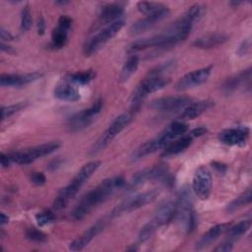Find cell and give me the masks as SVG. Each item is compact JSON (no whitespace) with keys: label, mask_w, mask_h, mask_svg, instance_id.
Instances as JSON below:
<instances>
[{"label":"cell","mask_w":252,"mask_h":252,"mask_svg":"<svg viewBox=\"0 0 252 252\" xmlns=\"http://www.w3.org/2000/svg\"><path fill=\"white\" fill-rule=\"evenodd\" d=\"M124 184L125 179L123 176H115L103 180L80 200L72 212V218L76 220L84 219L94 208L107 200L116 189L121 188Z\"/></svg>","instance_id":"obj_1"},{"label":"cell","mask_w":252,"mask_h":252,"mask_svg":"<svg viewBox=\"0 0 252 252\" xmlns=\"http://www.w3.org/2000/svg\"><path fill=\"white\" fill-rule=\"evenodd\" d=\"M174 218L177 220L182 229L187 233H191L197 225V218L193 209L192 195L187 187L182 188L177 196Z\"/></svg>","instance_id":"obj_2"},{"label":"cell","mask_w":252,"mask_h":252,"mask_svg":"<svg viewBox=\"0 0 252 252\" xmlns=\"http://www.w3.org/2000/svg\"><path fill=\"white\" fill-rule=\"evenodd\" d=\"M168 83L169 79L161 76H149L141 81L131 97V111H138L148 94L163 89Z\"/></svg>","instance_id":"obj_3"},{"label":"cell","mask_w":252,"mask_h":252,"mask_svg":"<svg viewBox=\"0 0 252 252\" xmlns=\"http://www.w3.org/2000/svg\"><path fill=\"white\" fill-rule=\"evenodd\" d=\"M132 113H122L114 118L108 128L94 142L91 149V154L94 155L102 151L124 128L132 121Z\"/></svg>","instance_id":"obj_4"},{"label":"cell","mask_w":252,"mask_h":252,"mask_svg":"<svg viewBox=\"0 0 252 252\" xmlns=\"http://www.w3.org/2000/svg\"><path fill=\"white\" fill-rule=\"evenodd\" d=\"M59 147L60 143L57 141H53L32 147L26 151L13 152L9 154V157L12 162H16L19 164H29L39 158H42L55 152Z\"/></svg>","instance_id":"obj_5"},{"label":"cell","mask_w":252,"mask_h":252,"mask_svg":"<svg viewBox=\"0 0 252 252\" xmlns=\"http://www.w3.org/2000/svg\"><path fill=\"white\" fill-rule=\"evenodd\" d=\"M123 21H116L109 24L106 28L91 37L84 46V53L86 54V56H90L93 53L96 52L104 43H106L110 38L115 36L123 28Z\"/></svg>","instance_id":"obj_6"},{"label":"cell","mask_w":252,"mask_h":252,"mask_svg":"<svg viewBox=\"0 0 252 252\" xmlns=\"http://www.w3.org/2000/svg\"><path fill=\"white\" fill-rule=\"evenodd\" d=\"M102 104V100L98 99L90 108L84 109L70 117L68 120L69 129L73 132H77L88 127L90 124H92L94 117L101 111Z\"/></svg>","instance_id":"obj_7"},{"label":"cell","mask_w":252,"mask_h":252,"mask_svg":"<svg viewBox=\"0 0 252 252\" xmlns=\"http://www.w3.org/2000/svg\"><path fill=\"white\" fill-rule=\"evenodd\" d=\"M158 192L157 190H151V191H147V192L138 194L136 196L130 197L125 201H123L120 205L115 207L111 212V216L117 217V216H120L121 214L132 212L141 207H144L147 204L153 202L158 196Z\"/></svg>","instance_id":"obj_8"},{"label":"cell","mask_w":252,"mask_h":252,"mask_svg":"<svg viewBox=\"0 0 252 252\" xmlns=\"http://www.w3.org/2000/svg\"><path fill=\"white\" fill-rule=\"evenodd\" d=\"M192 187L200 200H207L212 191V175L206 166H200L193 176Z\"/></svg>","instance_id":"obj_9"},{"label":"cell","mask_w":252,"mask_h":252,"mask_svg":"<svg viewBox=\"0 0 252 252\" xmlns=\"http://www.w3.org/2000/svg\"><path fill=\"white\" fill-rule=\"evenodd\" d=\"M173 38L167 33L162 32L151 37H146L142 39H138L133 41L128 46V52H137L144 49H148L151 47H162V46H168L171 44H174Z\"/></svg>","instance_id":"obj_10"},{"label":"cell","mask_w":252,"mask_h":252,"mask_svg":"<svg viewBox=\"0 0 252 252\" xmlns=\"http://www.w3.org/2000/svg\"><path fill=\"white\" fill-rule=\"evenodd\" d=\"M213 66L204 67L184 75L176 84V90L186 91L188 89L198 87L205 83L211 75Z\"/></svg>","instance_id":"obj_11"},{"label":"cell","mask_w":252,"mask_h":252,"mask_svg":"<svg viewBox=\"0 0 252 252\" xmlns=\"http://www.w3.org/2000/svg\"><path fill=\"white\" fill-rule=\"evenodd\" d=\"M106 222H107L106 218L98 220L95 223H94L86 231H84L79 237L74 239L70 243L69 249L72 251H79L84 249L99 232L103 230V228L106 225Z\"/></svg>","instance_id":"obj_12"},{"label":"cell","mask_w":252,"mask_h":252,"mask_svg":"<svg viewBox=\"0 0 252 252\" xmlns=\"http://www.w3.org/2000/svg\"><path fill=\"white\" fill-rule=\"evenodd\" d=\"M191 103V98L188 96H164L153 100L150 107L158 111H173L186 107Z\"/></svg>","instance_id":"obj_13"},{"label":"cell","mask_w":252,"mask_h":252,"mask_svg":"<svg viewBox=\"0 0 252 252\" xmlns=\"http://www.w3.org/2000/svg\"><path fill=\"white\" fill-rule=\"evenodd\" d=\"M169 14V9L164 6L163 8H161L160 10H158V12L147 16L146 18L137 21L136 23H134L131 28H130V32L132 34H138L141 33L147 30H149L150 28H152L153 26L156 25V23L163 20L164 18H166Z\"/></svg>","instance_id":"obj_14"},{"label":"cell","mask_w":252,"mask_h":252,"mask_svg":"<svg viewBox=\"0 0 252 252\" xmlns=\"http://www.w3.org/2000/svg\"><path fill=\"white\" fill-rule=\"evenodd\" d=\"M249 137L248 128H229L219 134L220 141L227 146H240L246 143Z\"/></svg>","instance_id":"obj_15"},{"label":"cell","mask_w":252,"mask_h":252,"mask_svg":"<svg viewBox=\"0 0 252 252\" xmlns=\"http://www.w3.org/2000/svg\"><path fill=\"white\" fill-rule=\"evenodd\" d=\"M42 74L33 72L31 74H2L0 84L2 87H22L38 80Z\"/></svg>","instance_id":"obj_16"},{"label":"cell","mask_w":252,"mask_h":252,"mask_svg":"<svg viewBox=\"0 0 252 252\" xmlns=\"http://www.w3.org/2000/svg\"><path fill=\"white\" fill-rule=\"evenodd\" d=\"M169 142L170 141L163 135V133H161L158 138L148 141V142L144 143L142 146H140L133 154V158L139 159V158H144L150 154H153V153L157 152L158 150L165 148V146H167Z\"/></svg>","instance_id":"obj_17"},{"label":"cell","mask_w":252,"mask_h":252,"mask_svg":"<svg viewBox=\"0 0 252 252\" xmlns=\"http://www.w3.org/2000/svg\"><path fill=\"white\" fill-rule=\"evenodd\" d=\"M230 224H231L230 222H224V223H220V224H217V225H214L213 227H211L197 241L196 249L200 250V249H203V248L209 246L216 239H218L219 236H220L224 231H226L228 229V227L230 226Z\"/></svg>","instance_id":"obj_18"},{"label":"cell","mask_w":252,"mask_h":252,"mask_svg":"<svg viewBox=\"0 0 252 252\" xmlns=\"http://www.w3.org/2000/svg\"><path fill=\"white\" fill-rule=\"evenodd\" d=\"M213 105H214V101L210 100V99L192 102L184 108L183 112L180 115V119L181 120L194 119V118L200 116L201 114H203L208 109H210Z\"/></svg>","instance_id":"obj_19"},{"label":"cell","mask_w":252,"mask_h":252,"mask_svg":"<svg viewBox=\"0 0 252 252\" xmlns=\"http://www.w3.org/2000/svg\"><path fill=\"white\" fill-rule=\"evenodd\" d=\"M174 215H175V203L166 201L159 206L153 220L157 223L158 226L164 225L174 219Z\"/></svg>","instance_id":"obj_20"},{"label":"cell","mask_w":252,"mask_h":252,"mask_svg":"<svg viewBox=\"0 0 252 252\" xmlns=\"http://www.w3.org/2000/svg\"><path fill=\"white\" fill-rule=\"evenodd\" d=\"M124 8L119 3H111L102 7L99 20L103 24H111L116 22V20L123 14Z\"/></svg>","instance_id":"obj_21"},{"label":"cell","mask_w":252,"mask_h":252,"mask_svg":"<svg viewBox=\"0 0 252 252\" xmlns=\"http://www.w3.org/2000/svg\"><path fill=\"white\" fill-rule=\"evenodd\" d=\"M54 96L60 100L74 102L80 99V93L70 84H62L54 89Z\"/></svg>","instance_id":"obj_22"},{"label":"cell","mask_w":252,"mask_h":252,"mask_svg":"<svg viewBox=\"0 0 252 252\" xmlns=\"http://www.w3.org/2000/svg\"><path fill=\"white\" fill-rule=\"evenodd\" d=\"M192 141H193V137L190 134L182 136L181 138H179L176 141L172 142L171 144L167 145L162 153V156L168 157V156L177 155V154L183 152L184 150H186L192 144Z\"/></svg>","instance_id":"obj_23"},{"label":"cell","mask_w":252,"mask_h":252,"mask_svg":"<svg viewBox=\"0 0 252 252\" xmlns=\"http://www.w3.org/2000/svg\"><path fill=\"white\" fill-rule=\"evenodd\" d=\"M227 40V36L220 33L210 34L200 37L194 41V45L199 48H211L218 46Z\"/></svg>","instance_id":"obj_24"},{"label":"cell","mask_w":252,"mask_h":252,"mask_svg":"<svg viewBox=\"0 0 252 252\" xmlns=\"http://www.w3.org/2000/svg\"><path fill=\"white\" fill-rule=\"evenodd\" d=\"M250 76H251V72H250V69H247L243 72H241L240 74L232 77V78H229L225 84L223 85V90L226 92V93H230V92H233L234 90H236L241 84L245 83L246 80H250Z\"/></svg>","instance_id":"obj_25"},{"label":"cell","mask_w":252,"mask_h":252,"mask_svg":"<svg viewBox=\"0 0 252 252\" xmlns=\"http://www.w3.org/2000/svg\"><path fill=\"white\" fill-rule=\"evenodd\" d=\"M252 199V194H251V190L247 189L245 192H243L241 195H239L238 197H236L234 200H232L229 204H227L225 211L229 214L235 212L236 210L246 206L247 204H250Z\"/></svg>","instance_id":"obj_26"},{"label":"cell","mask_w":252,"mask_h":252,"mask_svg":"<svg viewBox=\"0 0 252 252\" xmlns=\"http://www.w3.org/2000/svg\"><path fill=\"white\" fill-rule=\"evenodd\" d=\"M99 165H100L99 160L90 161L85 165H83V167L79 170V172L74 178L84 185V183L93 175V173H94V171L99 167Z\"/></svg>","instance_id":"obj_27"},{"label":"cell","mask_w":252,"mask_h":252,"mask_svg":"<svg viewBox=\"0 0 252 252\" xmlns=\"http://www.w3.org/2000/svg\"><path fill=\"white\" fill-rule=\"evenodd\" d=\"M139 66V58L136 55H132L128 58V60L125 62L121 74H120V80L121 82H126L129 80V78L136 72Z\"/></svg>","instance_id":"obj_28"},{"label":"cell","mask_w":252,"mask_h":252,"mask_svg":"<svg viewBox=\"0 0 252 252\" xmlns=\"http://www.w3.org/2000/svg\"><path fill=\"white\" fill-rule=\"evenodd\" d=\"M188 131V125L183 123V122H179V121H176V122H173L171 123L162 133L164 134V136L169 140L171 141L172 139L182 135V134H185L186 132Z\"/></svg>","instance_id":"obj_29"},{"label":"cell","mask_w":252,"mask_h":252,"mask_svg":"<svg viewBox=\"0 0 252 252\" xmlns=\"http://www.w3.org/2000/svg\"><path fill=\"white\" fill-rule=\"evenodd\" d=\"M68 39V31L60 28L57 26V28H55L52 31V34H51V42L53 47L56 48H61L63 47Z\"/></svg>","instance_id":"obj_30"},{"label":"cell","mask_w":252,"mask_h":252,"mask_svg":"<svg viewBox=\"0 0 252 252\" xmlns=\"http://www.w3.org/2000/svg\"><path fill=\"white\" fill-rule=\"evenodd\" d=\"M251 226V220H243L233 226L228 227V235L230 238H236L244 234Z\"/></svg>","instance_id":"obj_31"},{"label":"cell","mask_w":252,"mask_h":252,"mask_svg":"<svg viewBox=\"0 0 252 252\" xmlns=\"http://www.w3.org/2000/svg\"><path fill=\"white\" fill-rule=\"evenodd\" d=\"M94 77H95V73L93 70H88V71H82V72L71 74L69 76V79L73 83L86 85L89 82H91L93 79H94Z\"/></svg>","instance_id":"obj_32"},{"label":"cell","mask_w":252,"mask_h":252,"mask_svg":"<svg viewBox=\"0 0 252 252\" xmlns=\"http://www.w3.org/2000/svg\"><path fill=\"white\" fill-rule=\"evenodd\" d=\"M137 7H138L140 12H142L143 14H146L147 16H149V15H152V14L158 12L161 8H163L164 5L160 4V3H158V2L141 1V2H138Z\"/></svg>","instance_id":"obj_33"},{"label":"cell","mask_w":252,"mask_h":252,"mask_svg":"<svg viewBox=\"0 0 252 252\" xmlns=\"http://www.w3.org/2000/svg\"><path fill=\"white\" fill-rule=\"evenodd\" d=\"M204 14H205V7L200 4H195L191 6L184 15L194 24L198 22L204 16Z\"/></svg>","instance_id":"obj_34"},{"label":"cell","mask_w":252,"mask_h":252,"mask_svg":"<svg viewBox=\"0 0 252 252\" xmlns=\"http://www.w3.org/2000/svg\"><path fill=\"white\" fill-rule=\"evenodd\" d=\"M157 227H158V226L153 220L150 222H148L147 224H145L139 232V235H138L139 242H144V241L148 240L154 234Z\"/></svg>","instance_id":"obj_35"},{"label":"cell","mask_w":252,"mask_h":252,"mask_svg":"<svg viewBox=\"0 0 252 252\" xmlns=\"http://www.w3.org/2000/svg\"><path fill=\"white\" fill-rule=\"evenodd\" d=\"M26 237L33 242H37V243H42L45 242L47 239V235L45 233H43L42 231L36 229V228H28L26 230Z\"/></svg>","instance_id":"obj_36"},{"label":"cell","mask_w":252,"mask_h":252,"mask_svg":"<svg viewBox=\"0 0 252 252\" xmlns=\"http://www.w3.org/2000/svg\"><path fill=\"white\" fill-rule=\"evenodd\" d=\"M32 27V15L29 8V5L25 6L21 13V26L20 29L22 32H27Z\"/></svg>","instance_id":"obj_37"},{"label":"cell","mask_w":252,"mask_h":252,"mask_svg":"<svg viewBox=\"0 0 252 252\" xmlns=\"http://www.w3.org/2000/svg\"><path fill=\"white\" fill-rule=\"evenodd\" d=\"M25 107H26V103H23V102H19V103L8 105V106H3L1 108V118H2V120H5L6 118L10 117L14 113L22 110Z\"/></svg>","instance_id":"obj_38"},{"label":"cell","mask_w":252,"mask_h":252,"mask_svg":"<svg viewBox=\"0 0 252 252\" xmlns=\"http://www.w3.org/2000/svg\"><path fill=\"white\" fill-rule=\"evenodd\" d=\"M150 180L149 178V168H144L140 171H138L131 180V186L137 187L142 184H144L146 181Z\"/></svg>","instance_id":"obj_39"},{"label":"cell","mask_w":252,"mask_h":252,"mask_svg":"<svg viewBox=\"0 0 252 252\" xmlns=\"http://www.w3.org/2000/svg\"><path fill=\"white\" fill-rule=\"evenodd\" d=\"M54 219H55L54 214L51 211H43V212L38 213L35 216L36 222L39 226H43V225H46V224L52 222L54 220Z\"/></svg>","instance_id":"obj_40"},{"label":"cell","mask_w":252,"mask_h":252,"mask_svg":"<svg viewBox=\"0 0 252 252\" xmlns=\"http://www.w3.org/2000/svg\"><path fill=\"white\" fill-rule=\"evenodd\" d=\"M30 180L34 185L40 186V185H43L45 183L46 178H45V175L42 172H32L30 176Z\"/></svg>","instance_id":"obj_41"},{"label":"cell","mask_w":252,"mask_h":252,"mask_svg":"<svg viewBox=\"0 0 252 252\" xmlns=\"http://www.w3.org/2000/svg\"><path fill=\"white\" fill-rule=\"evenodd\" d=\"M72 25V19L68 16H61L58 21V27L68 31Z\"/></svg>","instance_id":"obj_42"},{"label":"cell","mask_w":252,"mask_h":252,"mask_svg":"<svg viewBox=\"0 0 252 252\" xmlns=\"http://www.w3.org/2000/svg\"><path fill=\"white\" fill-rule=\"evenodd\" d=\"M232 250V243L231 242H224L222 244H220V246L215 248V251H219V252H228Z\"/></svg>","instance_id":"obj_43"},{"label":"cell","mask_w":252,"mask_h":252,"mask_svg":"<svg viewBox=\"0 0 252 252\" xmlns=\"http://www.w3.org/2000/svg\"><path fill=\"white\" fill-rule=\"evenodd\" d=\"M0 35H1V40H2V42H4L5 40H7V41H11V40H13V35L8 32V31H6L4 28H1V30H0Z\"/></svg>","instance_id":"obj_44"},{"label":"cell","mask_w":252,"mask_h":252,"mask_svg":"<svg viewBox=\"0 0 252 252\" xmlns=\"http://www.w3.org/2000/svg\"><path fill=\"white\" fill-rule=\"evenodd\" d=\"M206 132H207V129H206L205 127H199V128H196V129L192 130L189 134H190L193 138H195V137H200V136L206 134Z\"/></svg>","instance_id":"obj_45"},{"label":"cell","mask_w":252,"mask_h":252,"mask_svg":"<svg viewBox=\"0 0 252 252\" xmlns=\"http://www.w3.org/2000/svg\"><path fill=\"white\" fill-rule=\"evenodd\" d=\"M0 159H1V165L3 167H8L10 162H11V159H10V157L9 155H5V154H1L0 156Z\"/></svg>","instance_id":"obj_46"},{"label":"cell","mask_w":252,"mask_h":252,"mask_svg":"<svg viewBox=\"0 0 252 252\" xmlns=\"http://www.w3.org/2000/svg\"><path fill=\"white\" fill-rule=\"evenodd\" d=\"M249 49V40L247 41H243L242 44L239 46V49H238V53L241 54V55H244L247 50Z\"/></svg>","instance_id":"obj_47"},{"label":"cell","mask_w":252,"mask_h":252,"mask_svg":"<svg viewBox=\"0 0 252 252\" xmlns=\"http://www.w3.org/2000/svg\"><path fill=\"white\" fill-rule=\"evenodd\" d=\"M44 31H45L44 20L42 18H40L37 22V32H38V34H43Z\"/></svg>","instance_id":"obj_48"},{"label":"cell","mask_w":252,"mask_h":252,"mask_svg":"<svg viewBox=\"0 0 252 252\" xmlns=\"http://www.w3.org/2000/svg\"><path fill=\"white\" fill-rule=\"evenodd\" d=\"M214 167L218 170L219 173H223L226 169V166L224 164H221V163H216L214 162Z\"/></svg>","instance_id":"obj_49"},{"label":"cell","mask_w":252,"mask_h":252,"mask_svg":"<svg viewBox=\"0 0 252 252\" xmlns=\"http://www.w3.org/2000/svg\"><path fill=\"white\" fill-rule=\"evenodd\" d=\"M0 224L1 226H3L5 223H7L9 221V218L8 216H6L4 213H1V216H0Z\"/></svg>","instance_id":"obj_50"},{"label":"cell","mask_w":252,"mask_h":252,"mask_svg":"<svg viewBox=\"0 0 252 252\" xmlns=\"http://www.w3.org/2000/svg\"><path fill=\"white\" fill-rule=\"evenodd\" d=\"M128 250H129V251H136V250H138V248H137L136 246H134V245H133L132 247L128 248Z\"/></svg>","instance_id":"obj_51"},{"label":"cell","mask_w":252,"mask_h":252,"mask_svg":"<svg viewBox=\"0 0 252 252\" xmlns=\"http://www.w3.org/2000/svg\"><path fill=\"white\" fill-rule=\"evenodd\" d=\"M56 4H60V5H65V4H68V2L67 1H57L56 2Z\"/></svg>","instance_id":"obj_52"}]
</instances>
